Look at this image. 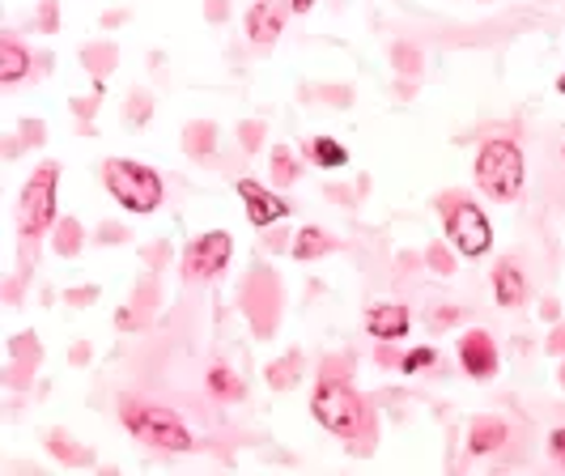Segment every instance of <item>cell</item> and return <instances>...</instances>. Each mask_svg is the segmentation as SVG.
<instances>
[{
  "mask_svg": "<svg viewBox=\"0 0 565 476\" xmlns=\"http://www.w3.org/2000/svg\"><path fill=\"white\" fill-rule=\"evenodd\" d=\"M311 413H315V421H319L324 430L340 434V439H354V443H366V439L374 434V421L366 413L361 396H357L345 379H336V375H324V379H319L315 396H311Z\"/></svg>",
  "mask_w": 565,
  "mask_h": 476,
  "instance_id": "cell-1",
  "label": "cell"
},
{
  "mask_svg": "<svg viewBox=\"0 0 565 476\" xmlns=\"http://www.w3.org/2000/svg\"><path fill=\"white\" fill-rule=\"evenodd\" d=\"M523 178H528V166H523V149L514 145V141L493 137V141L480 145V153H476V183H480L485 196L519 201Z\"/></svg>",
  "mask_w": 565,
  "mask_h": 476,
  "instance_id": "cell-2",
  "label": "cell"
},
{
  "mask_svg": "<svg viewBox=\"0 0 565 476\" xmlns=\"http://www.w3.org/2000/svg\"><path fill=\"white\" fill-rule=\"evenodd\" d=\"M119 421L141 439V443L157 446V451H192V434L171 409L149 404V400H123L119 404Z\"/></svg>",
  "mask_w": 565,
  "mask_h": 476,
  "instance_id": "cell-3",
  "label": "cell"
},
{
  "mask_svg": "<svg viewBox=\"0 0 565 476\" xmlns=\"http://www.w3.org/2000/svg\"><path fill=\"white\" fill-rule=\"evenodd\" d=\"M102 178H107L111 196H116L123 208H132V213H153V208L162 205V178H157V171L145 166V162L111 158V162L102 166Z\"/></svg>",
  "mask_w": 565,
  "mask_h": 476,
  "instance_id": "cell-4",
  "label": "cell"
},
{
  "mask_svg": "<svg viewBox=\"0 0 565 476\" xmlns=\"http://www.w3.org/2000/svg\"><path fill=\"white\" fill-rule=\"evenodd\" d=\"M438 208H443L446 235L459 247V256H468V260L489 256V247H493V226H489V217H485L468 196L450 192V196L438 201Z\"/></svg>",
  "mask_w": 565,
  "mask_h": 476,
  "instance_id": "cell-5",
  "label": "cell"
},
{
  "mask_svg": "<svg viewBox=\"0 0 565 476\" xmlns=\"http://www.w3.org/2000/svg\"><path fill=\"white\" fill-rule=\"evenodd\" d=\"M56 162H43L22 187V205H18V226L26 238H39L52 221H56Z\"/></svg>",
  "mask_w": 565,
  "mask_h": 476,
  "instance_id": "cell-6",
  "label": "cell"
},
{
  "mask_svg": "<svg viewBox=\"0 0 565 476\" xmlns=\"http://www.w3.org/2000/svg\"><path fill=\"white\" fill-rule=\"evenodd\" d=\"M226 260H230V235L226 230H208V235L187 242L183 272H187V281H208V277H217L226 268Z\"/></svg>",
  "mask_w": 565,
  "mask_h": 476,
  "instance_id": "cell-7",
  "label": "cell"
},
{
  "mask_svg": "<svg viewBox=\"0 0 565 476\" xmlns=\"http://www.w3.org/2000/svg\"><path fill=\"white\" fill-rule=\"evenodd\" d=\"M459 361H464V370L472 375V379H493L498 375V345H493V336L489 332H464L459 336Z\"/></svg>",
  "mask_w": 565,
  "mask_h": 476,
  "instance_id": "cell-8",
  "label": "cell"
},
{
  "mask_svg": "<svg viewBox=\"0 0 565 476\" xmlns=\"http://www.w3.org/2000/svg\"><path fill=\"white\" fill-rule=\"evenodd\" d=\"M238 196L247 201L251 226H276V221L290 217V205H285L281 196H272L264 183H256V178H238Z\"/></svg>",
  "mask_w": 565,
  "mask_h": 476,
  "instance_id": "cell-9",
  "label": "cell"
},
{
  "mask_svg": "<svg viewBox=\"0 0 565 476\" xmlns=\"http://www.w3.org/2000/svg\"><path fill=\"white\" fill-rule=\"evenodd\" d=\"M366 327L374 332V340H400V336H409V311L395 302H383L366 315Z\"/></svg>",
  "mask_w": 565,
  "mask_h": 476,
  "instance_id": "cell-10",
  "label": "cell"
},
{
  "mask_svg": "<svg viewBox=\"0 0 565 476\" xmlns=\"http://www.w3.org/2000/svg\"><path fill=\"white\" fill-rule=\"evenodd\" d=\"M506 443V421L498 416H476L472 430H468V451L472 455H489V451H498Z\"/></svg>",
  "mask_w": 565,
  "mask_h": 476,
  "instance_id": "cell-11",
  "label": "cell"
},
{
  "mask_svg": "<svg viewBox=\"0 0 565 476\" xmlns=\"http://www.w3.org/2000/svg\"><path fill=\"white\" fill-rule=\"evenodd\" d=\"M493 294H498V306H519L528 298L523 272L510 264V260H502V264L493 268Z\"/></svg>",
  "mask_w": 565,
  "mask_h": 476,
  "instance_id": "cell-12",
  "label": "cell"
},
{
  "mask_svg": "<svg viewBox=\"0 0 565 476\" xmlns=\"http://www.w3.org/2000/svg\"><path fill=\"white\" fill-rule=\"evenodd\" d=\"M247 34H251L256 43H272V39L281 34V13H276L268 0H256V4L247 9Z\"/></svg>",
  "mask_w": 565,
  "mask_h": 476,
  "instance_id": "cell-13",
  "label": "cell"
},
{
  "mask_svg": "<svg viewBox=\"0 0 565 476\" xmlns=\"http://www.w3.org/2000/svg\"><path fill=\"white\" fill-rule=\"evenodd\" d=\"M30 73V52L18 39H4L0 43V82H22Z\"/></svg>",
  "mask_w": 565,
  "mask_h": 476,
  "instance_id": "cell-14",
  "label": "cell"
},
{
  "mask_svg": "<svg viewBox=\"0 0 565 476\" xmlns=\"http://www.w3.org/2000/svg\"><path fill=\"white\" fill-rule=\"evenodd\" d=\"M294 260H315V256H327V251H336V238L327 235V230H319V226H306L302 235L294 238Z\"/></svg>",
  "mask_w": 565,
  "mask_h": 476,
  "instance_id": "cell-15",
  "label": "cell"
},
{
  "mask_svg": "<svg viewBox=\"0 0 565 476\" xmlns=\"http://www.w3.org/2000/svg\"><path fill=\"white\" fill-rule=\"evenodd\" d=\"M311 158H315L319 166H345V162H349V149L336 145L332 137H315V145H311Z\"/></svg>",
  "mask_w": 565,
  "mask_h": 476,
  "instance_id": "cell-16",
  "label": "cell"
},
{
  "mask_svg": "<svg viewBox=\"0 0 565 476\" xmlns=\"http://www.w3.org/2000/svg\"><path fill=\"white\" fill-rule=\"evenodd\" d=\"M208 387L221 396V400H235V396H242V383H238L235 375L226 370V366H213V375H208Z\"/></svg>",
  "mask_w": 565,
  "mask_h": 476,
  "instance_id": "cell-17",
  "label": "cell"
},
{
  "mask_svg": "<svg viewBox=\"0 0 565 476\" xmlns=\"http://www.w3.org/2000/svg\"><path fill=\"white\" fill-rule=\"evenodd\" d=\"M272 178H276L281 187H290L297 178V166H294V158H290V149H272Z\"/></svg>",
  "mask_w": 565,
  "mask_h": 476,
  "instance_id": "cell-18",
  "label": "cell"
},
{
  "mask_svg": "<svg viewBox=\"0 0 565 476\" xmlns=\"http://www.w3.org/2000/svg\"><path fill=\"white\" fill-rule=\"evenodd\" d=\"M77 247H82V230H77V221H59L56 226V251L59 256H77Z\"/></svg>",
  "mask_w": 565,
  "mask_h": 476,
  "instance_id": "cell-19",
  "label": "cell"
},
{
  "mask_svg": "<svg viewBox=\"0 0 565 476\" xmlns=\"http://www.w3.org/2000/svg\"><path fill=\"white\" fill-rule=\"evenodd\" d=\"M200 149H213V123H192L187 128V153H200Z\"/></svg>",
  "mask_w": 565,
  "mask_h": 476,
  "instance_id": "cell-20",
  "label": "cell"
},
{
  "mask_svg": "<svg viewBox=\"0 0 565 476\" xmlns=\"http://www.w3.org/2000/svg\"><path fill=\"white\" fill-rule=\"evenodd\" d=\"M294 366H297V357H290V361H281V366H268V383L290 387V383H294V375H290Z\"/></svg>",
  "mask_w": 565,
  "mask_h": 476,
  "instance_id": "cell-21",
  "label": "cell"
},
{
  "mask_svg": "<svg viewBox=\"0 0 565 476\" xmlns=\"http://www.w3.org/2000/svg\"><path fill=\"white\" fill-rule=\"evenodd\" d=\"M425 366H434V349H413V354L404 357V375H416Z\"/></svg>",
  "mask_w": 565,
  "mask_h": 476,
  "instance_id": "cell-22",
  "label": "cell"
},
{
  "mask_svg": "<svg viewBox=\"0 0 565 476\" xmlns=\"http://www.w3.org/2000/svg\"><path fill=\"white\" fill-rule=\"evenodd\" d=\"M430 264H434V272H450V256H446V251H438V247H434V251H430Z\"/></svg>",
  "mask_w": 565,
  "mask_h": 476,
  "instance_id": "cell-23",
  "label": "cell"
},
{
  "mask_svg": "<svg viewBox=\"0 0 565 476\" xmlns=\"http://www.w3.org/2000/svg\"><path fill=\"white\" fill-rule=\"evenodd\" d=\"M553 455L565 459V430H553Z\"/></svg>",
  "mask_w": 565,
  "mask_h": 476,
  "instance_id": "cell-24",
  "label": "cell"
},
{
  "mask_svg": "<svg viewBox=\"0 0 565 476\" xmlns=\"http://www.w3.org/2000/svg\"><path fill=\"white\" fill-rule=\"evenodd\" d=\"M548 349H553V354H562V349H565V327L553 336V340H548Z\"/></svg>",
  "mask_w": 565,
  "mask_h": 476,
  "instance_id": "cell-25",
  "label": "cell"
},
{
  "mask_svg": "<svg viewBox=\"0 0 565 476\" xmlns=\"http://www.w3.org/2000/svg\"><path fill=\"white\" fill-rule=\"evenodd\" d=\"M450 320H455V311H438V315H434V327H446Z\"/></svg>",
  "mask_w": 565,
  "mask_h": 476,
  "instance_id": "cell-26",
  "label": "cell"
},
{
  "mask_svg": "<svg viewBox=\"0 0 565 476\" xmlns=\"http://www.w3.org/2000/svg\"><path fill=\"white\" fill-rule=\"evenodd\" d=\"M294 4V13H306V9H315V0H290Z\"/></svg>",
  "mask_w": 565,
  "mask_h": 476,
  "instance_id": "cell-27",
  "label": "cell"
},
{
  "mask_svg": "<svg viewBox=\"0 0 565 476\" xmlns=\"http://www.w3.org/2000/svg\"><path fill=\"white\" fill-rule=\"evenodd\" d=\"M557 89H562V94H565V73H562V82H557Z\"/></svg>",
  "mask_w": 565,
  "mask_h": 476,
  "instance_id": "cell-28",
  "label": "cell"
},
{
  "mask_svg": "<svg viewBox=\"0 0 565 476\" xmlns=\"http://www.w3.org/2000/svg\"><path fill=\"white\" fill-rule=\"evenodd\" d=\"M562 387H565V366H562Z\"/></svg>",
  "mask_w": 565,
  "mask_h": 476,
  "instance_id": "cell-29",
  "label": "cell"
}]
</instances>
